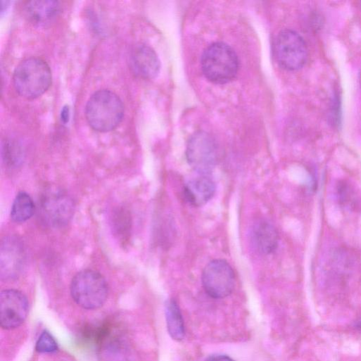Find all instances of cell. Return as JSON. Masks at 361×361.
Returning a JSON list of instances; mask_svg holds the SVG:
<instances>
[{"label": "cell", "instance_id": "obj_18", "mask_svg": "<svg viewBox=\"0 0 361 361\" xmlns=\"http://www.w3.org/2000/svg\"><path fill=\"white\" fill-rule=\"evenodd\" d=\"M337 195L340 203L348 209H355L361 204V197L355 187L346 180L337 185Z\"/></svg>", "mask_w": 361, "mask_h": 361}, {"label": "cell", "instance_id": "obj_3", "mask_svg": "<svg viewBox=\"0 0 361 361\" xmlns=\"http://www.w3.org/2000/svg\"><path fill=\"white\" fill-rule=\"evenodd\" d=\"M203 74L214 83L224 84L237 74L238 59L234 50L223 42H214L207 47L201 58Z\"/></svg>", "mask_w": 361, "mask_h": 361}, {"label": "cell", "instance_id": "obj_24", "mask_svg": "<svg viewBox=\"0 0 361 361\" xmlns=\"http://www.w3.org/2000/svg\"><path fill=\"white\" fill-rule=\"evenodd\" d=\"M357 327L361 330V319L357 323Z\"/></svg>", "mask_w": 361, "mask_h": 361}, {"label": "cell", "instance_id": "obj_19", "mask_svg": "<svg viewBox=\"0 0 361 361\" xmlns=\"http://www.w3.org/2000/svg\"><path fill=\"white\" fill-rule=\"evenodd\" d=\"M2 159L10 167L18 166L23 159V151L20 144L13 140H6L2 144Z\"/></svg>", "mask_w": 361, "mask_h": 361}, {"label": "cell", "instance_id": "obj_14", "mask_svg": "<svg viewBox=\"0 0 361 361\" xmlns=\"http://www.w3.org/2000/svg\"><path fill=\"white\" fill-rule=\"evenodd\" d=\"M252 241L258 252L269 255L274 252L279 245V233L276 228L269 221L260 220L252 229Z\"/></svg>", "mask_w": 361, "mask_h": 361}, {"label": "cell", "instance_id": "obj_16", "mask_svg": "<svg viewBox=\"0 0 361 361\" xmlns=\"http://www.w3.org/2000/svg\"><path fill=\"white\" fill-rule=\"evenodd\" d=\"M165 318L170 336L177 341L183 340L185 333L184 322L179 306L173 298L166 302Z\"/></svg>", "mask_w": 361, "mask_h": 361}, {"label": "cell", "instance_id": "obj_7", "mask_svg": "<svg viewBox=\"0 0 361 361\" xmlns=\"http://www.w3.org/2000/svg\"><path fill=\"white\" fill-rule=\"evenodd\" d=\"M186 158L193 170L207 176L213 171L218 161V147L215 140L207 133H195L188 140Z\"/></svg>", "mask_w": 361, "mask_h": 361}, {"label": "cell", "instance_id": "obj_22", "mask_svg": "<svg viewBox=\"0 0 361 361\" xmlns=\"http://www.w3.org/2000/svg\"><path fill=\"white\" fill-rule=\"evenodd\" d=\"M205 361H235L231 357L223 354H214L209 356Z\"/></svg>", "mask_w": 361, "mask_h": 361}, {"label": "cell", "instance_id": "obj_6", "mask_svg": "<svg viewBox=\"0 0 361 361\" xmlns=\"http://www.w3.org/2000/svg\"><path fill=\"white\" fill-rule=\"evenodd\" d=\"M274 56L281 67L287 71L301 68L307 61L308 50L302 37L296 31H281L274 42Z\"/></svg>", "mask_w": 361, "mask_h": 361}, {"label": "cell", "instance_id": "obj_21", "mask_svg": "<svg viewBox=\"0 0 361 361\" xmlns=\"http://www.w3.org/2000/svg\"><path fill=\"white\" fill-rule=\"evenodd\" d=\"M35 349L41 353H53L58 349V345L49 332L43 331L36 343Z\"/></svg>", "mask_w": 361, "mask_h": 361}, {"label": "cell", "instance_id": "obj_15", "mask_svg": "<svg viewBox=\"0 0 361 361\" xmlns=\"http://www.w3.org/2000/svg\"><path fill=\"white\" fill-rule=\"evenodd\" d=\"M100 342L104 361H134L130 348L121 338H111L109 332Z\"/></svg>", "mask_w": 361, "mask_h": 361}, {"label": "cell", "instance_id": "obj_13", "mask_svg": "<svg viewBox=\"0 0 361 361\" xmlns=\"http://www.w3.org/2000/svg\"><path fill=\"white\" fill-rule=\"evenodd\" d=\"M216 185L207 176L195 178L184 186L183 194L188 203L195 207L207 204L214 195Z\"/></svg>", "mask_w": 361, "mask_h": 361}, {"label": "cell", "instance_id": "obj_2", "mask_svg": "<svg viewBox=\"0 0 361 361\" xmlns=\"http://www.w3.org/2000/svg\"><path fill=\"white\" fill-rule=\"evenodd\" d=\"M13 83L23 97L33 99L43 94L51 84V71L45 61L30 57L22 61L15 68Z\"/></svg>", "mask_w": 361, "mask_h": 361}, {"label": "cell", "instance_id": "obj_10", "mask_svg": "<svg viewBox=\"0 0 361 361\" xmlns=\"http://www.w3.org/2000/svg\"><path fill=\"white\" fill-rule=\"evenodd\" d=\"M25 262V251L23 243L14 236L5 238L0 249V276L3 281L18 277Z\"/></svg>", "mask_w": 361, "mask_h": 361}, {"label": "cell", "instance_id": "obj_9", "mask_svg": "<svg viewBox=\"0 0 361 361\" xmlns=\"http://www.w3.org/2000/svg\"><path fill=\"white\" fill-rule=\"evenodd\" d=\"M29 304L19 290L8 289L0 293V324L4 329L18 327L25 320Z\"/></svg>", "mask_w": 361, "mask_h": 361}, {"label": "cell", "instance_id": "obj_4", "mask_svg": "<svg viewBox=\"0 0 361 361\" xmlns=\"http://www.w3.org/2000/svg\"><path fill=\"white\" fill-rule=\"evenodd\" d=\"M108 285L99 272L87 269L78 273L71 283V294L74 301L82 308L97 309L108 296Z\"/></svg>", "mask_w": 361, "mask_h": 361}, {"label": "cell", "instance_id": "obj_11", "mask_svg": "<svg viewBox=\"0 0 361 361\" xmlns=\"http://www.w3.org/2000/svg\"><path fill=\"white\" fill-rule=\"evenodd\" d=\"M128 64L136 76L144 79L154 78L160 68V62L155 51L150 47L141 43L131 47Z\"/></svg>", "mask_w": 361, "mask_h": 361}, {"label": "cell", "instance_id": "obj_5", "mask_svg": "<svg viewBox=\"0 0 361 361\" xmlns=\"http://www.w3.org/2000/svg\"><path fill=\"white\" fill-rule=\"evenodd\" d=\"M75 204L64 190L49 187L42 194L38 204V214L42 222L52 228L67 224L72 218Z\"/></svg>", "mask_w": 361, "mask_h": 361}, {"label": "cell", "instance_id": "obj_12", "mask_svg": "<svg viewBox=\"0 0 361 361\" xmlns=\"http://www.w3.org/2000/svg\"><path fill=\"white\" fill-rule=\"evenodd\" d=\"M23 11L30 23L44 27L56 20L61 13V6L58 1L34 0L26 2Z\"/></svg>", "mask_w": 361, "mask_h": 361}, {"label": "cell", "instance_id": "obj_17", "mask_svg": "<svg viewBox=\"0 0 361 361\" xmlns=\"http://www.w3.org/2000/svg\"><path fill=\"white\" fill-rule=\"evenodd\" d=\"M35 209L30 196L25 192H20L13 202L11 217L15 222H24L33 215Z\"/></svg>", "mask_w": 361, "mask_h": 361}, {"label": "cell", "instance_id": "obj_20", "mask_svg": "<svg viewBox=\"0 0 361 361\" xmlns=\"http://www.w3.org/2000/svg\"><path fill=\"white\" fill-rule=\"evenodd\" d=\"M114 229L116 233L123 240L129 235L130 229V216L125 209H121L116 212L113 221Z\"/></svg>", "mask_w": 361, "mask_h": 361}, {"label": "cell", "instance_id": "obj_23", "mask_svg": "<svg viewBox=\"0 0 361 361\" xmlns=\"http://www.w3.org/2000/svg\"><path fill=\"white\" fill-rule=\"evenodd\" d=\"M69 118V108L68 106H64L61 112V119L63 123L68 122Z\"/></svg>", "mask_w": 361, "mask_h": 361}, {"label": "cell", "instance_id": "obj_8", "mask_svg": "<svg viewBox=\"0 0 361 361\" xmlns=\"http://www.w3.org/2000/svg\"><path fill=\"white\" fill-rule=\"evenodd\" d=\"M202 283L205 292L210 297L216 299L226 298L234 288V271L226 260L214 259L204 268Z\"/></svg>", "mask_w": 361, "mask_h": 361}, {"label": "cell", "instance_id": "obj_1", "mask_svg": "<svg viewBox=\"0 0 361 361\" xmlns=\"http://www.w3.org/2000/svg\"><path fill=\"white\" fill-rule=\"evenodd\" d=\"M90 126L99 132L114 130L121 123L124 106L120 97L114 92L102 89L89 98L85 109Z\"/></svg>", "mask_w": 361, "mask_h": 361}]
</instances>
